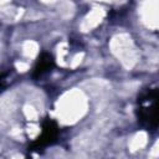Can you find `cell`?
<instances>
[{
  "mask_svg": "<svg viewBox=\"0 0 159 159\" xmlns=\"http://www.w3.org/2000/svg\"><path fill=\"white\" fill-rule=\"evenodd\" d=\"M137 118L148 129L159 127V88H150L138 97Z\"/></svg>",
  "mask_w": 159,
  "mask_h": 159,
  "instance_id": "6da1fadb",
  "label": "cell"
},
{
  "mask_svg": "<svg viewBox=\"0 0 159 159\" xmlns=\"http://www.w3.org/2000/svg\"><path fill=\"white\" fill-rule=\"evenodd\" d=\"M60 134V128L57 123L50 118H45L42 122V132L41 134L29 145V150L39 152L51 144H53Z\"/></svg>",
  "mask_w": 159,
  "mask_h": 159,
  "instance_id": "7a4b0ae2",
  "label": "cell"
},
{
  "mask_svg": "<svg viewBox=\"0 0 159 159\" xmlns=\"http://www.w3.org/2000/svg\"><path fill=\"white\" fill-rule=\"evenodd\" d=\"M53 67H55V60H53L52 55H50L48 52H42L34 66L32 77L35 80H37L41 76H43L46 72L51 71Z\"/></svg>",
  "mask_w": 159,
  "mask_h": 159,
  "instance_id": "3957f363",
  "label": "cell"
}]
</instances>
